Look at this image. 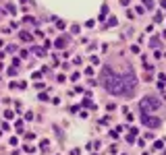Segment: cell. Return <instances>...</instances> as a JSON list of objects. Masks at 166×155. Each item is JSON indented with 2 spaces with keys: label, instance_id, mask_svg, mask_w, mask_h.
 Here are the masks:
<instances>
[{
  "label": "cell",
  "instance_id": "obj_6",
  "mask_svg": "<svg viewBox=\"0 0 166 155\" xmlns=\"http://www.w3.org/2000/svg\"><path fill=\"white\" fill-rule=\"evenodd\" d=\"M21 39H23V41H29V39H31V35H29V33H25V31H23V33H21Z\"/></svg>",
  "mask_w": 166,
  "mask_h": 155
},
{
  "label": "cell",
  "instance_id": "obj_2",
  "mask_svg": "<svg viewBox=\"0 0 166 155\" xmlns=\"http://www.w3.org/2000/svg\"><path fill=\"white\" fill-rule=\"evenodd\" d=\"M141 112L143 114H147V110H158L160 105H162V102L158 99V97H154V95H145L143 99H141Z\"/></svg>",
  "mask_w": 166,
  "mask_h": 155
},
{
  "label": "cell",
  "instance_id": "obj_4",
  "mask_svg": "<svg viewBox=\"0 0 166 155\" xmlns=\"http://www.w3.org/2000/svg\"><path fill=\"white\" fill-rule=\"evenodd\" d=\"M64 46H67V39H64V37L56 39V48H64Z\"/></svg>",
  "mask_w": 166,
  "mask_h": 155
},
{
  "label": "cell",
  "instance_id": "obj_7",
  "mask_svg": "<svg viewBox=\"0 0 166 155\" xmlns=\"http://www.w3.org/2000/svg\"><path fill=\"white\" fill-rule=\"evenodd\" d=\"M162 6H164V8H166V0H162Z\"/></svg>",
  "mask_w": 166,
  "mask_h": 155
},
{
  "label": "cell",
  "instance_id": "obj_1",
  "mask_svg": "<svg viewBox=\"0 0 166 155\" xmlns=\"http://www.w3.org/2000/svg\"><path fill=\"white\" fill-rule=\"evenodd\" d=\"M100 83L112 95H125V97H129V95L135 93L137 77L129 68V64H125V68L120 73H116L112 66H104L102 73H100Z\"/></svg>",
  "mask_w": 166,
  "mask_h": 155
},
{
  "label": "cell",
  "instance_id": "obj_3",
  "mask_svg": "<svg viewBox=\"0 0 166 155\" xmlns=\"http://www.w3.org/2000/svg\"><path fill=\"white\" fill-rule=\"evenodd\" d=\"M141 122H143L147 128H156V126H160V120H158L156 116H150V114H143V116H141Z\"/></svg>",
  "mask_w": 166,
  "mask_h": 155
},
{
  "label": "cell",
  "instance_id": "obj_5",
  "mask_svg": "<svg viewBox=\"0 0 166 155\" xmlns=\"http://www.w3.org/2000/svg\"><path fill=\"white\" fill-rule=\"evenodd\" d=\"M150 44H152L154 48H158V46H160V39H158V37H154V39H150Z\"/></svg>",
  "mask_w": 166,
  "mask_h": 155
}]
</instances>
